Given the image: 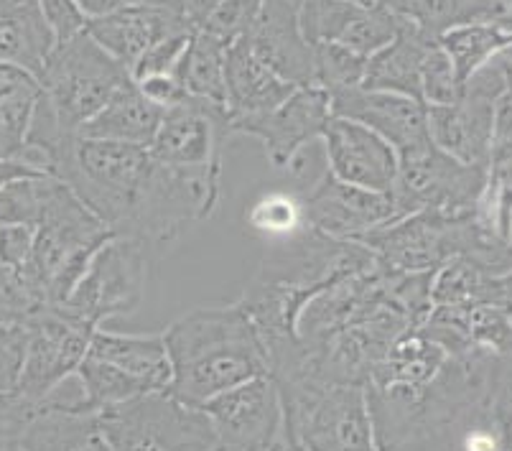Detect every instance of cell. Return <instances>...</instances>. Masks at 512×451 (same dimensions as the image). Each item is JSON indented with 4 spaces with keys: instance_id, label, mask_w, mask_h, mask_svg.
I'll return each instance as SVG.
<instances>
[{
    "instance_id": "cell-29",
    "label": "cell",
    "mask_w": 512,
    "mask_h": 451,
    "mask_svg": "<svg viewBox=\"0 0 512 451\" xmlns=\"http://www.w3.org/2000/svg\"><path fill=\"white\" fill-rule=\"evenodd\" d=\"M439 44L449 54L459 79L467 82L484 64H490L502 51L510 49L512 34L490 26V23H467V26H454L441 34Z\"/></svg>"
},
{
    "instance_id": "cell-9",
    "label": "cell",
    "mask_w": 512,
    "mask_h": 451,
    "mask_svg": "<svg viewBox=\"0 0 512 451\" xmlns=\"http://www.w3.org/2000/svg\"><path fill=\"white\" fill-rule=\"evenodd\" d=\"M148 255L151 248L133 237H110L62 306L97 329L105 319L130 316L146 299Z\"/></svg>"
},
{
    "instance_id": "cell-48",
    "label": "cell",
    "mask_w": 512,
    "mask_h": 451,
    "mask_svg": "<svg viewBox=\"0 0 512 451\" xmlns=\"http://www.w3.org/2000/svg\"><path fill=\"white\" fill-rule=\"evenodd\" d=\"M502 54H505V57H510V59H512V46H510V49H507V51H502Z\"/></svg>"
},
{
    "instance_id": "cell-5",
    "label": "cell",
    "mask_w": 512,
    "mask_h": 451,
    "mask_svg": "<svg viewBox=\"0 0 512 451\" xmlns=\"http://www.w3.org/2000/svg\"><path fill=\"white\" fill-rule=\"evenodd\" d=\"M110 237H115L113 230L67 184L51 176L34 250L18 273L46 304L62 306Z\"/></svg>"
},
{
    "instance_id": "cell-22",
    "label": "cell",
    "mask_w": 512,
    "mask_h": 451,
    "mask_svg": "<svg viewBox=\"0 0 512 451\" xmlns=\"http://www.w3.org/2000/svg\"><path fill=\"white\" fill-rule=\"evenodd\" d=\"M87 352L123 370L148 395L166 393L174 378L164 334H118L97 329Z\"/></svg>"
},
{
    "instance_id": "cell-14",
    "label": "cell",
    "mask_w": 512,
    "mask_h": 451,
    "mask_svg": "<svg viewBox=\"0 0 512 451\" xmlns=\"http://www.w3.org/2000/svg\"><path fill=\"white\" fill-rule=\"evenodd\" d=\"M232 138L227 108L192 97L164 113L151 143L158 164L184 171H222L225 146Z\"/></svg>"
},
{
    "instance_id": "cell-35",
    "label": "cell",
    "mask_w": 512,
    "mask_h": 451,
    "mask_svg": "<svg viewBox=\"0 0 512 451\" xmlns=\"http://www.w3.org/2000/svg\"><path fill=\"white\" fill-rule=\"evenodd\" d=\"M29 347V324L0 327V395H13L21 385Z\"/></svg>"
},
{
    "instance_id": "cell-36",
    "label": "cell",
    "mask_w": 512,
    "mask_h": 451,
    "mask_svg": "<svg viewBox=\"0 0 512 451\" xmlns=\"http://www.w3.org/2000/svg\"><path fill=\"white\" fill-rule=\"evenodd\" d=\"M194 34H197V29H186L179 31V34H171L166 36V39L156 41V44L138 59L136 67H133V72H130L133 79L138 82V79L153 77V74H174L181 57H184L186 46L194 39Z\"/></svg>"
},
{
    "instance_id": "cell-23",
    "label": "cell",
    "mask_w": 512,
    "mask_h": 451,
    "mask_svg": "<svg viewBox=\"0 0 512 451\" xmlns=\"http://www.w3.org/2000/svg\"><path fill=\"white\" fill-rule=\"evenodd\" d=\"M439 39L418 31L413 23L400 21V31L385 49L367 59L365 90L395 92L421 100V67L431 46ZM423 102V100H421Z\"/></svg>"
},
{
    "instance_id": "cell-21",
    "label": "cell",
    "mask_w": 512,
    "mask_h": 451,
    "mask_svg": "<svg viewBox=\"0 0 512 451\" xmlns=\"http://www.w3.org/2000/svg\"><path fill=\"white\" fill-rule=\"evenodd\" d=\"M225 82L230 128L240 120L271 113L299 90L296 85L278 77L273 69L265 67L248 41H237L227 49Z\"/></svg>"
},
{
    "instance_id": "cell-2",
    "label": "cell",
    "mask_w": 512,
    "mask_h": 451,
    "mask_svg": "<svg viewBox=\"0 0 512 451\" xmlns=\"http://www.w3.org/2000/svg\"><path fill=\"white\" fill-rule=\"evenodd\" d=\"M174 378L166 393L202 408L214 395L271 375V350L248 309L235 301L186 311L164 332Z\"/></svg>"
},
{
    "instance_id": "cell-3",
    "label": "cell",
    "mask_w": 512,
    "mask_h": 451,
    "mask_svg": "<svg viewBox=\"0 0 512 451\" xmlns=\"http://www.w3.org/2000/svg\"><path fill=\"white\" fill-rule=\"evenodd\" d=\"M375 255L355 240H334L306 227L286 243L276 245L260 260L240 301L263 332L265 342L296 337L301 311L314 296L342 278L365 271Z\"/></svg>"
},
{
    "instance_id": "cell-44",
    "label": "cell",
    "mask_w": 512,
    "mask_h": 451,
    "mask_svg": "<svg viewBox=\"0 0 512 451\" xmlns=\"http://www.w3.org/2000/svg\"><path fill=\"white\" fill-rule=\"evenodd\" d=\"M500 62H502V69H505V82H507L505 102H510L512 105V59L505 57V54H500Z\"/></svg>"
},
{
    "instance_id": "cell-12",
    "label": "cell",
    "mask_w": 512,
    "mask_h": 451,
    "mask_svg": "<svg viewBox=\"0 0 512 451\" xmlns=\"http://www.w3.org/2000/svg\"><path fill=\"white\" fill-rule=\"evenodd\" d=\"M97 327L74 316L64 306H49L29 319V347L21 385L16 393L31 403H41L62 383L74 378L87 357Z\"/></svg>"
},
{
    "instance_id": "cell-10",
    "label": "cell",
    "mask_w": 512,
    "mask_h": 451,
    "mask_svg": "<svg viewBox=\"0 0 512 451\" xmlns=\"http://www.w3.org/2000/svg\"><path fill=\"white\" fill-rule=\"evenodd\" d=\"M400 171L393 194L403 212H439V215H472L487 187V166L456 161L436 143L398 158Z\"/></svg>"
},
{
    "instance_id": "cell-49",
    "label": "cell",
    "mask_w": 512,
    "mask_h": 451,
    "mask_svg": "<svg viewBox=\"0 0 512 451\" xmlns=\"http://www.w3.org/2000/svg\"><path fill=\"white\" fill-rule=\"evenodd\" d=\"M291 3H296V6H301V0H291Z\"/></svg>"
},
{
    "instance_id": "cell-16",
    "label": "cell",
    "mask_w": 512,
    "mask_h": 451,
    "mask_svg": "<svg viewBox=\"0 0 512 451\" xmlns=\"http://www.w3.org/2000/svg\"><path fill=\"white\" fill-rule=\"evenodd\" d=\"M332 118V102L327 92L316 85H306L271 113L232 125V136L242 133L258 138L273 169H293L304 146L316 138H324V130Z\"/></svg>"
},
{
    "instance_id": "cell-43",
    "label": "cell",
    "mask_w": 512,
    "mask_h": 451,
    "mask_svg": "<svg viewBox=\"0 0 512 451\" xmlns=\"http://www.w3.org/2000/svg\"><path fill=\"white\" fill-rule=\"evenodd\" d=\"M125 6H161L184 13V0H123Z\"/></svg>"
},
{
    "instance_id": "cell-28",
    "label": "cell",
    "mask_w": 512,
    "mask_h": 451,
    "mask_svg": "<svg viewBox=\"0 0 512 451\" xmlns=\"http://www.w3.org/2000/svg\"><path fill=\"white\" fill-rule=\"evenodd\" d=\"M227 46L207 31H197L186 46L184 57L176 67V77L186 92L197 100L212 102L227 108V82H225Z\"/></svg>"
},
{
    "instance_id": "cell-27",
    "label": "cell",
    "mask_w": 512,
    "mask_h": 451,
    "mask_svg": "<svg viewBox=\"0 0 512 451\" xmlns=\"http://www.w3.org/2000/svg\"><path fill=\"white\" fill-rule=\"evenodd\" d=\"M41 95L36 74L0 64V158H21Z\"/></svg>"
},
{
    "instance_id": "cell-17",
    "label": "cell",
    "mask_w": 512,
    "mask_h": 451,
    "mask_svg": "<svg viewBox=\"0 0 512 451\" xmlns=\"http://www.w3.org/2000/svg\"><path fill=\"white\" fill-rule=\"evenodd\" d=\"M329 102H332L334 118L367 125L395 148L398 158L411 156L426 148L428 143H434L428 130V108L421 100L357 87V90L332 97Z\"/></svg>"
},
{
    "instance_id": "cell-8",
    "label": "cell",
    "mask_w": 512,
    "mask_h": 451,
    "mask_svg": "<svg viewBox=\"0 0 512 451\" xmlns=\"http://www.w3.org/2000/svg\"><path fill=\"white\" fill-rule=\"evenodd\" d=\"M505 92V69L497 57L464 82L459 100L428 108V130L436 146L462 164L490 166L497 110Z\"/></svg>"
},
{
    "instance_id": "cell-11",
    "label": "cell",
    "mask_w": 512,
    "mask_h": 451,
    "mask_svg": "<svg viewBox=\"0 0 512 451\" xmlns=\"http://www.w3.org/2000/svg\"><path fill=\"white\" fill-rule=\"evenodd\" d=\"M283 434L309 451H380L362 385H334L286 406Z\"/></svg>"
},
{
    "instance_id": "cell-39",
    "label": "cell",
    "mask_w": 512,
    "mask_h": 451,
    "mask_svg": "<svg viewBox=\"0 0 512 451\" xmlns=\"http://www.w3.org/2000/svg\"><path fill=\"white\" fill-rule=\"evenodd\" d=\"M138 87L161 110L179 108L186 100H192V95L186 92V87L181 85V79L176 74H153V77L138 79Z\"/></svg>"
},
{
    "instance_id": "cell-15",
    "label": "cell",
    "mask_w": 512,
    "mask_h": 451,
    "mask_svg": "<svg viewBox=\"0 0 512 451\" xmlns=\"http://www.w3.org/2000/svg\"><path fill=\"white\" fill-rule=\"evenodd\" d=\"M306 227L319 230L334 240H357L377 227L403 220L406 212L390 192H375L337 179L332 171L316 181L301 204Z\"/></svg>"
},
{
    "instance_id": "cell-30",
    "label": "cell",
    "mask_w": 512,
    "mask_h": 451,
    "mask_svg": "<svg viewBox=\"0 0 512 451\" xmlns=\"http://www.w3.org/2000/svg\"><path fill=\"white\" fill-rule=\"evenodd\" d=\"M316 49V87L327 92L329 100L342 92L357 90L365 82L367 59L347 46L319 44Z\"/></svg>"
},
{
    "instance_id": "cell-13",
    "label": "cell",
    "mask_w": 512,
    "mask_h": 451,
    "mask_svg": "<svg viewBox=\"0 0 512 451\" xmlns=\"http://www.w3.org/2000/svg\"><path fill=\"white\" fill-rule=\"evenodd\" d=\"M202 411L220 451H271L283 436V403L271 375L214 395Z\"/></svg>"
},
{
    "instance_id": "cell-1",
    "label": "cell",
    "mask_w": 512,
    "mask_h": 451,
    "mask_svg": "<svg viewBox=\"0 0 512 451\" xmlns=\"http://www.w3.org/2000/svg\"><path fill=\"white\" fill-rule=\"evenodd\" d=\"M500 355L472 350L446 360L421 383L367 380V406L380 451H434L449 444L456 426L490 393Z\"/></svg>"
},
{
    "instance_id": "cell-6",
    "label": "cell",
    "mask_w": 512,
    "mask_h": 451,
    "mask_svg": "<svg viewBox=\"0 0 512 451\" xmlns=\"http://www.w3.org/2000/svg\"><path fill=\"white\" fill-rule=\"evenodd\" d=\"M130 79L133 74L85 31L54 46L39 82L64 133L77 136Z\"/></svg>"
},
{
    "instance_id": "cell-18",
    "label": "cell",
    "mask_w": 512,
    "mask_h": 451,
    "mask_svg": "<svg viewBox=\"0 0 512 451\" xmlns=\"http://www.w3.org/2000/svg\"><path fill=\"white\" fill-rule=\"evenodd\" d=\"M327 164L337 179L375 192H390L398 181V153L367 125L332 118L324 130Z\"/></svg>"
},
{
    "instance_id": "cell-41",
    "label": "cell",
    "mask_w": 512,
    "mask_h": 451,
    "mask_svg": "<svg viewBox=\"0 0 512 451\" xmlns=\"http://www.w3.org/2000/svg\"><path fill=\"white\" fill-rule=\"evenodd\" d=\"M39 176H46V174L44 171L34 169L31 164H26L23 158H0V189L13 184V181L39 179Z\"/></svg>"
},
{
    "instance_id": "cell-42",
    "label": "cell",
    "mask_w": 512,
    "mask_h": 451,
    "mask_svg": "<svg viewBox=\"0 0 512 451\" xmlns=\"http://www.w3.org/2000/svg\"><path fill=\"white\" fill-rule=\"evenodd\" d=\"M82 11H85V16L90 18H100V16H107V13H113L115 8L123 6V0H74Z\"/></svg>"
},
{
    "instance_id": "cell-46",
    "label": "cell",
    "mask_w": 512,
    "mask_h": 451,
    "mask_svg": "<svg viewBox=\"0 0 512 451\" xmlns=\"http://www.w3.org/2000/svg\"><path fill=\"white\" fill-rule=\"evenodd\" d=\"M26 3H34V0H0V13L11 11V8L26 6Z\"/></svg>"
},
{
    "instance_id": "cell-20",
    "label": "cell",
    "mask_w": 512,
    "mask_h": 451,
    "mask_svg": "<svg viewBox=\"0 0 512 451\" xmlns=\"http://www.w3.org/2000/svg\"><path fill=\"white\" fill-rule=\"evenodd\" d=\"M194 29L184 13L161 6H120L107 16L92 18L87 34L113 59H118L128 72L156 41L179 31Z\"/></svg>"
},
{
    "instance_id": "cell-4",
    "label": "cell",
    "mask_w": 512,
    "mask_h": 451,
    "mask_svg": "<svg viewBox=\"0 0 512 451\" xmlns=\"http://www.w3.org/2000/svg\"><path fill=\"white\" fill-rule=\"evenodd\" d=\"M355 243L365 245L377 263L403 273H436L454 258H472L497 276H512V248L472 215L413 212L393 225L377 227Z\"/></svg>"
},
{
    "instance_id": "cell-26",
    "label": "cell",
    "mask_w": 512,
    "mask_h": 451,
    "mask_svg": "<svg viewBox=\"0 0 512 451\" xmlns=\"http://www.w3.org/2000/svg\"><path fill=\"white\" fill-rule=\"evenodd\" d=\"M57 41L44 21L39 0L0 13V64H13L41 77Z\"/></svg>"
},
{
    "instance_id": "cell-40",
    "label": "cell",
    "mask_w": 512,
    "mask_h": 451,
    "mask_svg": "<svg viewBox=\"0 0 512 451\" xmlns=\"http://www.w3.org/2000/svg\"><path fill=\"white\" fill-rule=\"evenodd\" d=\"M301 207H293L291 199L286 197H268L263 199V202L255 207L253 212V225L258 227V230H271V232H286L291 230L293 225H296V212H299Z\"/></svg>"
},
{
    "instance_id": "cell-25",
    "label": "cell",
    "mask_w": 512,
    "mask_h": 451,
    "mask_svg": "<svg viewBox=\"0 0 512 451\" xmlns=\"http://www.w3.org/2000/svg\"><path fill=\"white\" fill-rule=\"evenodd\" d=\"M431 304L444 311H469L474 306H512L507 276H497L472 258H454L441 265L431 281Z\"/></svg>"
},
{
    "instance_id": "cell-47",
    "label": "cell",
    "mask_w": 512,
    "mask_h": 451,
    "mask_svg": "<svg viewBox=\"0 0 512 451\" xmlns=\"http://www.w3.org/2000/svg\"><path fill=\"white\" fill-rule=\"evenodd\" d=\"M0 451H21L18 439H0Z\"/></svg>"
},
{
    "instance_id": "cell-33",
    "label": "cell",
    "mask_w": 512,
    "mask_h": 451,
    "mask_svg": "<svg viewBox=\"0 0 512 451\" xmlns=\"http://www.w3.org/2000/svg\"><path fill=\"white\" fill-rule=\"evenodd\" d=\"M464 82L456 74L444 46L436 41L423 59L421 67V100L426 108L431 105H451L462 97Z\"/></svg>"
},
{
    "instance_id": "cell-7",
    "label": "cell",
    "mask_w": 512,
    "mask_h": 451,
    "mask_svg": "<svg viewBox=\"0 0 512 451\" xmlns=\"http://www.w3.org/2000/svg\"><path fill=\"white\" fill-rule=\"evenodd\" d=\"M100 426L115 451H220L202 408L184 406L169 393L100 411Z\"/></svg>"
},
{
    "instance_id": "cell-32",
    "label": "cell",
    "mask_w": 512,
    "mask_h": 451,
    "mask_svg": "<svg viewBox=\"0 0 512 451\" xmlns=\"http://www.w3.org/2000/svg\"><path fill=\"white\" fill-rule=\"evenodd\" d=\"M49 181L51 176H39V179L13 181V184L0 189V227L39 225L46 192H49Z\"/></svg>"
},
{
    "instance_id": "cell-31",
    "label": "cell",
    "mask_w": 512,
    "mask_h": 451,
    "mask_svg": "<svg viewBox=\"0 0 512 451\" xmlns=\"http://www.w3.org/2000/svg\"><path fill=\"white\" fill-rule=\"evenodd\" d=\"M263 0H222L197 31H207L230 49L237 41H248L258 26Z\"/></svg>"
},
{
    "instance_id": "cell-37",
    "label": "cell",
    "mask_w": 512,
    "mask_h": 451,
    "mask_svg": "<svg viewBox=\"0 0 512 451\" xmlns=\"http://www.w3.org/2000/svg\"><path fill=\"white\" fill-rule=\"evenodd\" d=\"M39 8L44 21L49 23V29L57 44L72 41L74 36L87 31L90 18L85 16V11L74 0H39Z\"/></svg>"
},
{
    "instance_id": "cell-34",
    "label": "cell",
    "mask_w": 512,
    "mask_h": 451,
    "mask_svg": "<svg viewBox=\"0 0 512 451\" xmlns=\"http://www.w3.org/2000/svg\"><path fill=\"white\" fill-rule=\"evenodd\" d=\"M46 301L36 294L18 271H0V327L29 324Z\"/></svg>"
},
{
    "instance_id": "cell-38",
    "label": "cell",
    "mask_w": 512,
    "mask_h": 451,
    "mask_svg": "<svg viewBox=\"0 0 512 451\" xmlns=\"http://www.w3.org/2000/svg\"><path fill=\"white\" fill-rule=\"evenodd\" d=\"M36 227L3 225L0 227V271H21L34 250Z\"/></svg>"
},
{
    "instance_id": "cell-45",
    "label": "cell",
    "mask_w": 512,
    "mask_h": 451,
    "mask_svg": "<svg viewBox=\"0 0 512 451\" xmlns=\"http://www.w3.org/2000/svg\"><path fill=\"white\" fill-rule=\"evenodd\" d=\"M271 451H309V449H304V446H299V444H293V441L286 439V434H283Z\"/></svg>"
},
{
    "instance_id": "cell-24",
    "label": "cell",
    "mask_w": 512,
    "mask_h": 451,
    "mask_svg": "<svg viewBox=\"0 0 512 451\" xmlns=\"http://www.w3.org/2000/svg\"><path fill=\"white\" fill-rule=\"evenodd\" d=\"M164 113L166 110H161L156 102L143 95L136 79H130L90 123L82 125L77 136L151 148Z\"/></svg>"
},
{
    "instance_id": "cell-19",
    "label": "cell",
    "mask_w": 512,
    "mask_h": 451,
    "mask_svg": "<svg viewBox=\"0 0 512 451\" xmlns=\"http://www.w3.org/2000/svg\"><path fill=\"white\" fill-rule=\"evenodd\" d=\"M248 44L260 62L296 87L316 82V49L304 36L299 6L291 0H263L258 26Z\"/></svg>"
}]
</instances>
